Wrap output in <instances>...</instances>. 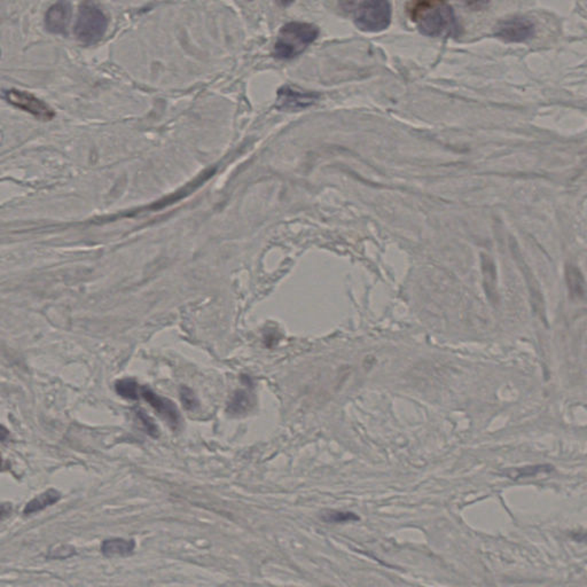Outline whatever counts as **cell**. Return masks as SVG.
<instances>
[{
    "label": "cell",
    "instance_id": "2",
    "mask_svg": "<svg viewBox=\"0 0 587 587\" xmlns=\"http://www.w3.org/2000/svg\"><path fill=\"white\" fill-rule=\"evenodd\" d=\"M318 34L316 25L302 22L288 23L279 32L273 55L282 60L298 57L316 41Z\"/></svg>",
    "mask_w": 587,
    "mask_h": 587
},
{
    "label": "cell",
    "instance_id": "6",
    "mask_svg": "<svg viewBox=\"0 0 587 587\" xmlns=\"http://www.w3.org/2000/svg\"><path fill=\"white\" fill-rule=\"evenodd\" d=\"M494 34L508 43H523L534 37L536 27L530 20L515 16L500 21L494 27Z\"/></svg>",
    "mask_w": 587,
    "mask_h": 587
},
{
    "label": "cell",
    "instance_id": "19",
    "mask_svg": "<svg viewBox=\"0 0 587 587\" xmlns=\"http://www.w3.org/2000/svg\"><path fill=\"white\" fill-rule=\"evenodd\" d=\"M75 554V548L69 546H61L55 548V550H50V554L47 558L50 559H67L69 556Z\"/></svg>",
    "mask_w": 587,
    "mask_h": 587
},
{
    "label": "cell",
    "instance_id": "5",
    "mask_svg": "<svg viewBox=\"0 0 587 587\" xmlns=\"http://www.w3.org/2000/svg\"><path fill=\"white\" fill-rule=\"evenodd\" d=\"M4 98L12 106L32 114L41 121H51L55 117L54 110L46 103L34 97V94L20 90H8L4 92Z\"/></svg>",
    "mask_w": 587,
    "mask_h": 587
},
{
    "label": "cell",
    "instance_id": "15",
    "mask_svg": "<svg viewBox=\"0 0 587 587\" xmlns=\"http://www.w3.org/2000/svg\"><path fill=\"white\" fill-rule=\"evenodd\" d=\"M553 470V467L550 465H539V466H528L525 468H516L507 470L506 475L510 478L528 477V476H536V475L541 474V473H550Z\"/></svg>",
    "mask_w": 587,
    "mask_h": 587
},
{
    "label": "cell",
    "instance_id": "4",
    "mask_svg": "<svg viewBox=\"0 0 587 587\" xmlns=\"http://www.w3.org/2000/svg\"><path fill=\"white\" fill-rule=\"evenodd\" d=\"M353 21L362 32H382L391 22L390 3L384 0L362 1L353 11Z\"/></svg>",
    "mask_w": 587,
    "mask_h": 587
},
{
    "label": "cell",
    "instance_id": "20",
    "mask_svg": "<svg viewBox=\"0 0 587 587\" xmlns=\"http://www.w3.org/2000/svg\"><path fill=\"white\" fill-rule=\"evenodd\" d=\"M11 513H12V506H11V503H1V505H0V520L5 519L7 516H10Z\"/></svg>",
    "mask_w": 587,
    "mask_h": 587
},
{
    "label": "cell",
    "instance_id": "3",
    "mask_svg": "<svg viewBox=\"0 0 587 587\" xmlns=\"http://www.w3.org/2000/svg\"><path fill=\"white\" fill-rule=\"evenodd\" d=\"M107 28L108 19L100 7L92 3L81 4L75 25L76 37L81 43L97 44L106 34Z\"/></svg>",
    "mask_w": 587,
    "mask_h": 587
},
{
    "label": "cell",
    "instance_id": "9",
    "mask_svg": "<svg viewBox=\"0 0 587 587\" xmlns=\"http://www.w3.org/2000/svg\"><path fill=\"white\" fill-rule=\"evenodd\" d=\"M72 19V5L59 1L50 7L45 16V27L51 34H67Z\"/></svg>",
    "mask_w": 587,
    "mask_h": 587
},
{
    "label": "cell",
    "instance_id": "12",
    "mask_svg": "<svg viewBox=\"0 0 587 587\" xmlns=\"http://www.w3.org/2000/svg\"><path fill=\"white\" fill-rule=\"evenodd\" d=\"M251 397L244 390H237L228 404L227 411L232 416H242L251 407Z\"/></svg>",
    "mask_w": 587,
    "mask_h": 587
},
{
    "label": "cell",
    "instance_id": "13",
    "mask_svg": "<svg viewBox=\"0 0 587 587\" xmlns=\"http://www.w3.org/2000/svg\"><path fill=\"white\" fill-rule=\"evenodd\" d=\"M567 282H568L569 291L572 297L583 298L585 296L584 278L581 277L579 270L570 268L567 272Z\"/></svg>",
    "mask_w": 587,
    "mask_h": 587
},
{
    "label": "cell",
    "instance_id": "23",
    "mask_svg": "<svg viewBox=\"0 0 587 587\" xmlns=\"http://www.w3.org/2000/svg\"><path fill=\"white\" fill-rule=\"evenodd\" d=\"M0 57H1V51H0Z\"/></svg>",
    "mask_w": 587,
    "mask_h": 587
},
{
    "label": "cell",
    "instance_id": "21",
    "mask_svg": "<svg viewBox=\"0 0 587 587\" xmlns=\"http://www.w3.org/2000/svg\"><path fill=\"white\" fill-rule=\"evenodd\" d=\"M8 436H10V433L7 431L6 428H4L3 426H0V442L6 440Z\"/></svg>",
    "mask_w": 587,
    "mask_h": 587
},
{
    "label": "cell",
    "instance_id": "1",
    "mask_svg": "<svg viewBox=\"0 0 587 587\" xmlns=\"http://www.w3.org/2000/svg\"><path fill=\"white\" fill-rule=\"evenodd\" d=\"M412 20L421 34L429 37H459L461 25L449 4L425 1L413 6Z\"/></svg>",
    "mask_w": 587,
    "mask_h": 587
},
{
    "label": "cell",
    "instance_id": "16",
    "mask_svg": "<svg viewBox=\"0 0 587 587\" xmlns=\"http://www.w3.org/2000/svg\"><path fill=\"white\" fill-rule=\"evenodd\" d=\"M116 391L119 396L126 400H137L139 397V387H138L137 382L131 378H125V380H119L116 383Z\"/></svg>",
    "mask_w": 587,
    "mask_h": 587
},
{
    "label": "cell",
    "instance_id": "10",
    "mask_svg": "<svg viewBox=\"0 0 587 587\" xmlns=\"http://www.w3.org/2000/svg\"><path fill=\"white\" fill-rule=\"evenodd\" d=\"M136 550V541L133 539L123 538H110L101 543V553L106 558H126L133 554Z\"/></svg>",
    "mask_w": 587,
    "mask_h": 587
},
{
    "label": "cell",
    "instance_id": "11",
    "mask_svg": "<svg viewBox=\"0 0 587 587\" xmlns=\"http://www.w3.org/2000/svg\"><path fill=\"white\" fill-rule=\"evenodd\" d=\"M61 497L62 496H61L59 491L54 490V489L45 491V492L39 494L37 497H34V499L30 500L25 505V509H23V514L25 516H28L34 514V513L41 512V510H44L47 507L57 503L61 499Z\"/></svg>",
    "mask_w": 587,
    "mask_h": 587
},
{
    "label": "cell",
    "instance_id": "7",
    "mask_svg": "<svg viewBox=\"0 0 587 587\" xmlns=\"http://www.w3.org/2000/svg\"><path fill=\"white\" fill-rule=\"evenodd\" d=\"M319 99V94L316 92H308L301 88H294L291 86H284L278 91V98L275 106L284 112H297L305 110L312 106Z\"/></svg>",
    "mask_w": 587,
    "mask_h": 587
},
{
    "label": "cell",
    "instance_id": "22",
    "mask_svg": "<svg viewBox=\"0 0 587 587\" xmlns=\"http://www.w3.org/2000/svg\"><path fill=\"white\" fill-rule=\"evenodd\" d=\"M0 466H1V456H0Z\"/></svg>",
    "mask_w": 587,
    "mask_h": 587
},
{
    "label": "cell",
    "instance_id": "14",
    "mask_svg": "<svg viewBox=\"0 0 587 587\" xmlns=\"http://www.w3.org/2000/svg\"><path fill=\"white\" fill-rule=\"evenodd\" d=\"M320 519L326 523H348V522L360 521V516L352 512H342V510H334L327 509L320 514Z\"/></svg>",
    "mask_w": 587,
    "mask_h": 587
},
{
    "label": "cell",
    "instance_id": "8",
    "mask_svg": "<svg viewBox=\"0 0 587 587\" xmlns=\"http://www.w3.org/2000/svg\"><path fill=\"white\" fill-rule=\"evenodd\" d=\"M140 391L143 398L169 423L171 428H178L180 414L175 404L164 397L159 396L152 389H148L147 387L141 388Z\"/></svg>",
    "mask_w": 587,
    "mask_h": 587
},
{
    "label": "cell",
    "instance_id": "17",
    "mask_svg": "<svg viewBox=\"0 0 587 587\" xmlns=\"http://www.w3.org/2000/svg\"><path fill=\"white\" fill-rule=\"evenodd\" d=\"M180 400L183 407L190 411L197 409L199 407V402H197V396L194 394L193 390L187 387H181L180 389Z\"/></svg>",
    "mask_w": 587,
    "mask_h": 587
},
{
    "label": "cell",
    "instance_id": "18",
    "mask_svg": "<svg viewBox=\"0 0 587 587\" xmlns=\"http://www.w3.org/2000/svg\"><path fill=\"white\" fill-rule=\"evenodd\" d=\"M138 418H140V421L143 422L145 429H146L147 433L150 436H153V437H157L159 436V429H157L155 422L150 416H147L146 412L141 411V409L140 411H138Z\"/></svg>",
    "mask_w": 587,
    "mask_h": 587
}]
</instances>
